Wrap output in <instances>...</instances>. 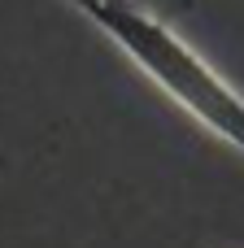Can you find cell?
Listing matches in <instances>:
<instances>
[{
  "label": "cell",
  "mask_w": 244,
  "mask_h": 248,
  "mask_svg": "<svg viewBox=\"0 0 244 248\" xmlns=\"http://www.w3.org/2000/svg\"><path fill=\"white\" fill-rule=\"evenodd\" d=\"M65 4L79 17H87L201 131H210L214 140H223L244 157V96L166 22V13L118 0H65Z\"/></svg>",
  "instance_id": "6da1fadb"
},
{
  "label": "cell",
  "mask_w": 244,
  "mask_h": 248,
  "mask_svg": "<svg viewBox=\"0 0 244 248\" xmlns=\"http://www.w3.org/2000/svg\"><path fill=\"white\" fill-rule=\"evenodd\" d=\"M118 4H148V9H157V13H166V9H188L192 0H118Z\"/></svg>",
  "instance_id": "7a4b0ae2"
},
{
  "label": "cell",
  "mask_w": 244,
  "mask_h": 248,
  "mask_svg": "<svg viewBox=\"0 0 244 248\" xmlns=\"http://www.w3.org/2000/svg\"><path fill=\"white\" fill-rule=\"evenodd\" d=\"M4 166H9V161H4V153H0V170H4Z\"/></svg>",
  "instance_id": "3957f363"
}]
</instances>
